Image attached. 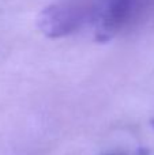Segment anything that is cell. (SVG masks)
Returning <instances> with one entry per match:
<instances>
[{"label": "cell", "instance_id": "cell-1", "mask_svg": "<svg viewBox=\"0 0 154 155\" xmlns=\"http://www.w3.org/2000/svg\"><path fill=\"white\" fill-rule=\"evenodd\" d=\"M92 22L98 41L135 27L154 11V0H92Z\"/></svg>", "mask_w": 154, "mask_h": 155}, {"label": "cell", "instance_id": "cell-2", "mask_svg": "<svg viewBox=\"0 0 154 155\" xmlns=\"http://www.w3.org/2000/svg\"><path fill=\"white\" fill-rule=\"evenodd\" d=\"M92 0H63L49 4L40 12L38 29L49 38L74 34L92 22Z\"/></svg>", "mask_w": 154, "mask_h": 155}, {"label": "cell", "instance_id": "cell-3", "mask_svg": "<svg viewBox=\"0 0 154 155\" xmlns=\"http://www.w3.org/2000/svg\"><path fill=\"white\" fill-rule=\"evenodd\" d=\"M153 127H154V120H153Z\"/></svg>", "mask_w": 154, "mask_h": 155}]
</instances>
